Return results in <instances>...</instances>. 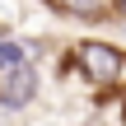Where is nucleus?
I'll list each match as a JSON object with an SVG mask.
<instances>
[{
    "label": "nucleus",
    "instance_id": "nucleus-4",
    "mask_svg": "<svg viewBox=\"0 0 126 126\" xmlns=\"http://www.w3.org/2000/svg\"><path fill=\"white\" fill-rule=\"evenodd\" d=\"M19 61H28V51H23L19 42H5V37H0V70H9V65H19Z\"/></svg>",
    "mask_w": 126,
    "mask_h": 126
},
{
    "label": "nucleus",
    "instance_id": "nucleus-1",
    "mask_svg": "<svg viewBox=\"0 0 126 126\" xmlns=\"http://www.w3.org/2000/svg\"><path fill=\"white\" fill-rule=\"evenodd\" d=\"M75 61H79V70L98 89H126V56L117 47H108V42H79Z\"/></svg>",
    "mask_w": 126,
    "mask_h": 126
},
{
    "label": "nucleus",
    "instance_id": "nucleus-2",
    "mask_svg": "<svg viewBox=\"0 0 126 126\" xmlns=\"http://www.w3.org/2000/svg\"><path fill=\"white\" fill-rule=\"evenodd\" d=\"M33 94H37V75H33V65H28V61H19V65H9V70H0V108H23Z\"/></svg>",
    "mask_w": 126,
    "mask_h": 126
},
{
    "label": "nucleus",
    "instance_id": "nucleus-6",
    "mask_svg": "<svg viewBox=\"0 0 126 126\" xmlns=\"http://www.w3.org/2000/svg\"><path fill=\"white\" fill-rule=\"evenodd\" d=\"M0 37H5V28H0Z\"/></svg>",
    "mask_w": 126,
    "mask_h": 126
},
{
    "label": "nucleus",
    "instance_id": "nucleus-3",
    "mask_svg": "<svg viewBox=\"0 0 126 126\" xmlns=\"http://www.w3.org/2000/svg\"><path fill=\"white\" fill-rule=\"evenodd\" d=\"M51 9H61V14H75V19H103L117 0H47Z\"/></svg>",
    "mask_w": 126,
    "mask_h": 126
},
{
    "label": "nucleus",
    "instance_id": "nucleus-5",
    "mask_svg": "<svg viewBox=\"0 0 126 126\" xmlns=\"http://www.w3.org/2000/svg\"><path fill=\"white\" fill-rule=\"evenodd\" d=\"M117 5H122V9H126V0H117Z\"/></svg>",
    "mask_w": 126,
    "mask_h": 126
}]
</instances>
